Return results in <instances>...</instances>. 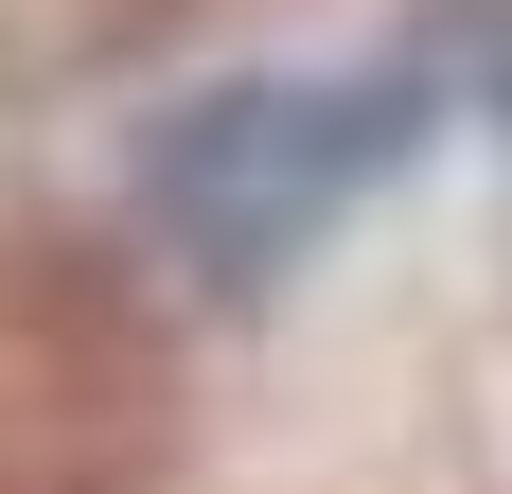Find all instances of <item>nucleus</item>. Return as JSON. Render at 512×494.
<instances>
[{"instance_id": "nucleus-1", "label": "nucleus", "mask_w": 512, "mask_h": 494, "mask_svg": "<svg viewBox=\"0 0 512 494\" xmlns=\"http://www.w3.org/2000/svg\"><path fill=\"white\" fill-rule=\"evenodd\" d=\"M389 142H407V89H212V106L159 124L142 195L212 283H265L389 177Z\"/></svg>"}]
</instances>
